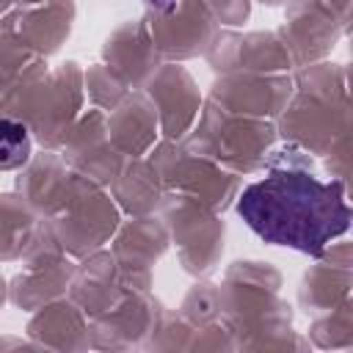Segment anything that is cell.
Wrapping results in <instances>:
<instances>
[{"label":"cell","mask_w":353,"mask_h":353,"mask_svg":"<svg viewBox=\"0 0 353 353\" xmlns=\"http://www.w3.org/2000/svg\"><path fill=\"white\" fill-rule=\"evenodd\" d=\"M237 212L265 243L314 256L350 226L345 185L320 182L295 168H276L248 185L237 201Z\"/></svg>","instance_id":"1"},{"label":"cell","mask_w":353,"mask_h":353,"mask_svg":"<svg viewBox=\"0 0 353 353\" xmlns=\"http://www.w3.org/2000/svg\"><path fill=\"white\" fill-rule=\"evenodd\" d=\"M30 157V132L22 121L0 119V171H14Z\"/></svg>","instance_id":"2"},{"label":"cell","mask_w":353,"mask_h":353,"mask_svg":"<svg viewBox=\"0 0 353 353\" xmlns=\"http://www.w3.org/2000/svg\"><path fill=\"white\" fill-rule=\"evenodd\" d=\"M152 3H154V6H160V8H168L174 0H152Z\"/></svg>","instance_id":"3"}]
</instances>
